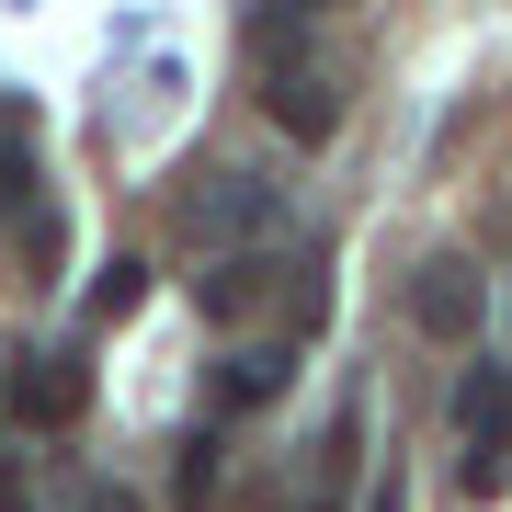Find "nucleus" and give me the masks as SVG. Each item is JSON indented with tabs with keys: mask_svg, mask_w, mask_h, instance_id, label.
Segmentation results:
<instances>
[{
	"mask_svg": "<svg viewBox=\"0 0 512 512\" xmlns=\"http://www.w3.org/2000/svg\"><path fill=\"white\" fill-rule=\"evenodd\" d=\"M137 296H148V262H126V251H114L103 274H92V319H137Z\"/></svg>",
	"mask_w": 512,
	"mask_h": 512,
	"instance_id": "10",
	"label": "nucleus"
},
{
	"mask_svg": "<svg viewBox=\"0 0 512 512\" xmlns=\"http://www.w3.org/2000/svg\"><path fill=\"white\" fill-rule=\"evenodd\" d=\"M92 512H137V501H126V490H92Z\"/></svg>",
	"mask_w": 512,
	"mask_h": 512,
	"instance_id": "13",
	"label": "nucleus"
},
{
	"mask_svg": "<svg viewBox=\"0 0 512 512\" xmlns=\"http://www.w3.org/2000/svg\"><path fill=\"white\" fill-rule=\"evenodd\" d=\"M251 228H274V183L262 171H217L194 194V239H251Z\"/></svg>",
	"mask_w": 512,
	"mask_h": 512,
	"instance_id": "5",
	"label": "nucleus"
},
{
	"mask_svg": "<svg viewBox=\"0 0 512 512\" xmlns=\"http://www.w3.org/2000/svg\"><path fill=\"white\" fill-rule=\"evenodd\" d=\"M456 490L467 501H501V478H512V365H467L456 387Z\"/></svg>",
	"mask_w": 512,
	"mask_h": 512,
	"instance_id": "1",
	"label": "nucleus"
},
{
	"mask_svg": "<svg viewBox=\"0 0 512 512\" xmlns=\"http://www.w3.org/2000/svg\"><path fill=\"white\" fill-rule=\"evenodd\" d=\"M0 512H35V501H23V478H0Z\"/></svg>",
	"mask_w": 512,
	"mask_h": 512,
	"instance_id": "12",
	"label": "nucleus"
},
{
	"mask_svg": "<svg viewBox=\"0 0 512 512\" xmlns=\"http://www.w3.org/2000/svg\"><path fill=\"white\" fill-rule=\"evenodd\" d=\"M80 410H92V353H80V342L12 365V421H23V433H69Z\"/></svg>",
	"mask_w": 512,
	"mask_h": 512,
	"instance_id": "2",
	"label": "nucleus"
},
{
	"mask_svg": "<svg viewBox=\"0 0 512 512\" xmlns=\"http://www.w3.org/2000/svg\"><path fill=\"white\" fill-rule=\"evenodd\" d=\"M330 0H262V35H296V23H319Z\"/></svg>",
	"mask_w": 512,
	"mask_h": 512,
	"instance_id": "11",
	"label": "nucleus"
},
{
	"mask_svg": "<svg viewBox=\"0 0 512 512\" xmlns=\"http://www.w3.org/2000/svg\"><path fill=\"white\" fill-rule=\"evenodd\" d=\"M35 194V103H0V217Z\"/></svg>",
	"mask_w": 512,
	"mask_h": 512,
	"instance_id": "8",
	"label": "nucleus"
},
{
	"mask_svg": "<svg viewBox=\"0 0 512 512\" xmlns=\"http://www.w3.org/2000/svg\"><path fill=\"white\" fill-rule=\"evenodd\" d=\"M285 376H296V353H285V342H251V353H228V365H217L205 399H217V410H262V399H285Z\"/></svg>",
	"mask_w": 512,
	"mask_h": 512,
	"instance_id": "6",
	"label": "nucleus"
},
{
	"mask_svg": "<svg viewBox=\"0 0 512 512\" xmlns=\"http://www.w3.org/2000/svg\"><path fill=\"white\" fill-rule=\"evenodd\" d=\"M410 319L433 330V342H478V262L467 251H433L410 274Z\"/></svg>",
	"mask_w": 512,
	"mask_h": 512,
	"instance_id": "4",
	"label": "nucleus"
},
{
	"mask_svg": "<svg viewBox=\"0 0 512 512\" xmlns=\"http://www.w3.org/2000/svg\"><path fill=\"white\" fill-rule=\"evenodd\" d=\"M274 274H285V262H262V251L217 262V274H205V319H251L262 296H274Z\"/></svg>",
	"mask_w": 512,
	"mask_h": 512,
	"instance_id": "7",
	"label": "nucleus"
},
{
	"mask_svg": "<svg viewBox=\"0 0 512 512\" xmlns=\"http://www.w3.org/2000/svg\"><path fill=\"white\" fill-rule=\"evenodd\" d=\"M217 467H228L217 421H194V433H183V467H171V501H183V512H205V501H217Z\"/></svg>",
	"mask_w": 512,
	"mask_h": 512,
	"instance_id": "9",
	"label": "nucleus"
},
{
	"mask_svg": "<svg viewBox=\"0 0 512 512\" xmlns=\"http://www.w3.org/2000/svg\"><path fill=\"white\" fill-rule=\"evenodd\" d=\"M262 114L296 137V148H319L330 126H342V80L319 69V57H285V46H262Z\"/></svg>",
	"mask_w": 512,
	"mask_h": 512,
	"instance_id": "3",
	"label": "nucleus"
}]
</instances>
